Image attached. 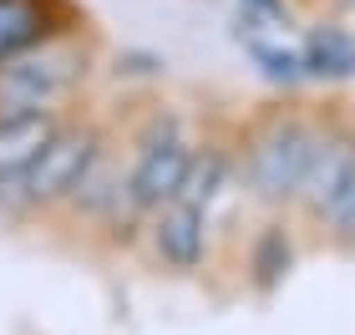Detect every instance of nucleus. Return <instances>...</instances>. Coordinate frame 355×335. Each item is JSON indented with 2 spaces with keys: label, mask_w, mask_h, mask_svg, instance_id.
Returning a JSON list of instances; mask_svg holds the SVG:
<instances>
[{
  "label": "nucleus",
  "mask_w": 355,
  "mask_h": 335,
  "mask_svg": "<svg viewBox=\"0 0 355 335\" xmlns=\"http://www.w3.org/2000/svg\"><path fill=\"white\" fill-rule=\"evenodd\" d=\"M350 183H355V112L345 102H325L320 107V127H315L310 173H304V188L295 198V214L304 229H315Z\"/></svg>",
  "instance_id": "20e7f679"
},
{
  "label": "nucleus",
  "mask_w": 355,
  "mask_h": 335,
  "mask_svg": "<svg viewBox=\"0 0 355 335\" xmlns=\"http://www.w3.org/2000/svg\"><path fill=\"white\" fill-rule=\"evenodd\" d=\"M142 249H148L153 269H163V275H198L208 259V209L188 198L153 209L148 229H142Z\"/></svg>",
  "instance_id": "39448f33"
},
{
  "label": "nucleus",
  "mask_w": 355,
  "mask_h": 335,
  "mask_svg": "<svg viewBox=\"0 0 355 335\" xmlns=\"http://www.w3.org/2000/svg\"><path fill=\"white\" fill-rule=\"evenodd\" d=\"M112 132H117V127H112L102 112H92V107L76 112V117L51 137V148L21 173V223L51 218L61 203L71 198V188L87 178V168L102 157Z\"/></svg>",
  "instance_id": "7ed1b4c3"
},
{
  "label": "nucleus",
  "mask_w": 355,
  "mask_h": 335,
  "mask_svg": "<svg viewBox=\"0 0 355 335\" xmlns=\"http://www.w3.org/2000/svg\"><path fill=\"white\" fill-rule=\"evenodd\" d=\"M76 26H92L82 0H0V67Z\"/></svg>",
  "instance_id": "423d86ee"
},
{
  "label": "nucleus",
  "mask_w": 355,
  "mask_h": 335,
  "mask_svg": "<svg viewBox=\"0 0 355 335\" xmlns=\"http://www.w3.org/2000/svg\"><path fill=\"white\" fill-rule=\"evenodd\" d=\"M315 234H320V244H330L340 254H355V183L335 198V209L315 223Z\"/></svg>",
  "instance_id": "9b49d317"
},
{
  "label": "nucleus",
  "mask_w": 355,
  "mask_h": 335,
  "mask_svg": "<svg viewBox=\"0 0 355 335\" xmlns=\"http://www.w3.org/2000/svg\"><path fill=\"white\" fill-rule=\"evenodd\" d=\"M82 107H31V112H0V178L26 173L51 148V137L67 127Z\"/></svg>",
  "instance_id": "0eeeda50"
},
{
  "label": "nucleus",
  "mask_w": 355,
  "mask_h": 335,
  "mask_svg": "<svg viewBox=\"0 0 355 335\" xmlns=\"http://www.w3.org/2000/svg\"><path fill=\"white\" fill-rule=\"evenodd\" d=\"M102 61L96 26H76L67 36H51L36 51L0 67V112H31V107H82V92Z\"/></svg>",
  "instance_id": "f03ea898"
},
{
  "label": "nucleus",
  "mask_w": 355,
  "mask_h": 335,
  "mask_svg": "<svg viewBox=\"0 0 355 335\" xmlns=\"http://www.w3.org/2000/svg\"><path fill=\"white\" fill-rule=\"evenodd\" d=\"M239 183V153L223 148V142H203L193 148V168H188V183H183V198L198 203V209H214L223 188Z\"/></svg>",
  "instance_id": "1a4fd4ad"
},
{
  "label": "nucleus",
  "mask_w": 355,
  "mask_h": 335,
  "mask_svg": "<svg viewBox=\"0 0 355 335\" xmlns=\"http://www.w3.org/2000/svg\"><path fill=\"white\" fill-rule=\"evenodd\" d=\"M244 264H249V284L259 295L269 290H279V280L289 275V264H295V239H289V223L279 218H269L259 234H254V244L244 254Z\"/></svg>",
  "instance_id": "9d476101"
},
{
  "label": "nucleus",
  "mask_w": 355,
  "mask_h": 335,
  "mask_svg": "<svg viewBox=\"0 0 355 335\" xmlns=\"http://www.w3.org/2000/svg\"><path fill=\"white\" fill-rule=\"evenodd\" d=\"M300 56H304V82L340 87V82L355 76V31L340 15H320V21L304 31Z\"/></svg>",
  "instance_id": "6e6552de"
},
{
  "label": "nucleus",
  "mask_w": 355,
  "mask_h": 335,
  "mask_svg": "<svg viewBox=\"0 0 355 335\" xmlns=\"http://www.w3.org/2000/svg\"><path fill=\"white\" fill-rule=\"evenodd\" d=\"M315 127H320V107L304 102H269L244 122L239 132V188L269 214L295 209L304 173H310V153H315Z\"/></svg>",
  "instance_id": "f257e3e1"
}]
</instances>
